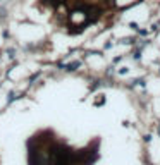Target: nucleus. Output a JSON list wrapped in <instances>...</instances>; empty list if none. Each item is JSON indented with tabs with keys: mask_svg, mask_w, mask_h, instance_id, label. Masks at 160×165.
Wrapping results in <instances>:
<instances>
[{
	"mask_svg": "<svg viewBox=\"0 0 160 165\" xmlns=\"http://www.w3.org/2000/svg\"><path fill=\"white\" fill-rule=\"evenodd\" d=\"M103 103H105V98H100V100L95 101V105H103Z\"/></svg>",
	"mask_w": 160,
	"mask_h": 165,
	"instance_id": "obj_4",
	"label": "nucleus"
},
{
	"mask_svg": "<svg viewBox=\"0 0 160 165\" xmlns=\"http://www.w3.org/2000/svg\"><path fill=\"white\" fill-rule=\"evenodd\" d=\"M119 74H128V67H122V69H119Z\"/></svg>",
	"mask_w": 160,
	"mask_h": 165,
	"instance_id": "obj_5",
	"label": "nucleus"
},
{
	"mask_svg": "<svg viewBox=\"0 0 160 165\" xmlns=\"http://www.w3.org/2000/svg\"><path fill=\"white\" fill-rule=\"evenodd\" d=\"M43 4H45V5H50V7H53V9H57L59 5L65 4V0H43Z\"/></svg>",
	"mask_w": 160,
	"mask_h": 165,
	"instance_id": "obj_1",
	"label": "nucleus"
},
{
	"mask_svg": "<svg viewBox=\"0 0 160 165\" xmlns=\"http://www.w3.org/2000/svg\"><path fill=\"white\" fill-rule=\"evenodd\" d=\"M138 33H139V35H143V36H146V35H148V31H146V29H138Z\"/></svg>",
	"mask_w": 160,
	"mask_h": 165,
	"instance_id": "obj_6",
	"label": "nucleus"
},
{
	"mask_svg": "<svg viewBox=\"0 0 160 165\" xmlns=\"http://www.w3.org/2000/svg\"><path fill=\"white\" fill-rule=\"evenodd\" d=\"M157 131H158V134H160V126H158V129H157Z\"/></svg>",
	"mask_w": 160,
	"mask_h": 165,
	"instance_id": "obj_9",
	"label": "nucleus"
},
{
	"mask_svg": "<svg viewBox=\"0 0 160 165\" xmlns=\"http://www.w3.org/2000/svg\"><path fill=\"white\" fill-rule=\"evenodd\" d=\"M64 67H65V71H69V72H72V71H76L78 67H81V62H79V60H74V62H71V64L64 65Z\"/></svg>",
	"mask_w": 160,
	"mask_h": 165,
	"instance_id": "obj_2",
	"label": "nucleus"
},
{
	"mask_svg": "<svg viewBox=\"0 0 160 165\" xmlns=\"http://www.w3.org/2000/svg\"><path fill=\"white\" fill-rule=\"evenodd\" d=\"M9 57H11V59H14V50H12V48L9 50Z\"/></svg>",
	"mask_w": 160,
	"mask_h": 165,
	"instance_id": "obj_8",
	"label": "nucleus"
},
{
	"mask_svg": "<svg viewBox=\"0 0 160 165\" xmlns=\"http://www.w3.org/2000/svg\"><path fill=\"white\" fill-rule=\"evenodd\" d=\"M145 141H146V143H150V141H152V136H150V134H146V136H145Z\"/></svg>",
	"mask_w": 160,
	"mask_h": 165,
	"instance_id": "obj_7",
	"label": "nucleus"
},
{
	"mask_svg": "<svg viewBox=\"0 0 160 165\" xmlns=\"http://www.w3.org/2000/svg\"><path fill=\"white\" fill-rule=\"evenodd\" d=\"M129 28H133L134 31H138L139 28H138V24H136V22H129Z\"/></svg>",
	"mask_w": 160,
	"mask_h": 165,
	"instance_id": "obj_3",
	"label": "nucleus"
}]
</instances>
